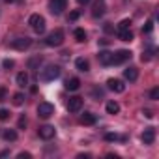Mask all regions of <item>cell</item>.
<instances>
[{
    "mask_svg": "<svg viewBox=\"0 0 159 159\" xmlns=\"http://www.w3.org/2000/svg\"><path fill=\"white\" fill-rule=\"evenodd\" d=\"M64 30L62 28H56V30H52L47 38H45V45L47 47H60L62 43H64Z\"/></svg>",
    "mask_w": 159,
    "mask_h": 159,
    "instance_id": "cell-1",
    "label": "cell"
},
{
    "mask_svg": "<svg viewBox=\"0 0 159 159\" xmlns=\"http://www.w3.org/2000/svg\"><path fill=\"white\" fill-rule=\"evenodd\" d=\"M60 73H62V69H60L58 66H47V67L41 71L39 79H41V81H45V83H51V81H54V79L60 77Z\"/></svg>",
    "mask_w": 159,
    "mask_h": 159,
    "instance_id": "cell-2",
    "label": "cell"
},
{
    "mask_svg": "<svg viewBox=\"0 0 159 159\" xmlns=\"http://www.w3.org/2000/svg\"><path fill=\"white\" fill-rule=\"evenodd\" d=\"M28 25L32 26V30H34L36 34H43V32H45V19H43L39 13H34V15H30V19H28Z\"/></svg>",
    "mask_w": 159,
    "mask_h": 159,
    "instance_id": "cell-3",
    "label": "cell"
},
{
    "mask_svg": "<svg viewBox=\"0 0 159 159\" xmlns=\"http://www.w3.org/2000/svg\"><path fill=\"white\" fill-rule=\"evenodd\" d=\"M36 111H38V116H39V118H45V120H47V118H51V116L54 114V105L49 103V101H41Z\"/></svg>",
    "mask_w": 159,
    "mask_h": 159,
    "instance_id": "cell-4",
    "label": "cell"
},
{
    "mask_svg": "<svg viewBox=\"0 0 159 159\" xmlns=\"http://www.w3.org/2000/svg\"><path fill=\"white\" fill-rule=\"evenodd\" d=\"M131 51H127V49H120V51H116V52H112V66H118V64H124V62H127V60H131Z\"/></svg>",
    "mask_w": 159,
    "mask_h": 159,
    "instance_id": "cell-5",
    "label": "cell"
},
{
    "mask_svg": "<svg viewBox=\"0 0 159 159\" xmlns=\"http://www.w3.org/2000/svg\"><path fill=\"white\" fill-rule=\"evenodd\" d=\"M66 8H67V0H49V10H51L52 15L64 13Z\"/></svg>",
    "mask_w": 159,
    "mask_h": 159,
    "instance_id": "cell-6",
    "label": "cell"
},
{
    "mask_svg": "<svg viewBox=\"0 0 159 159\" xmlns=\"http://www.w3.org/2000/svg\"><path fill=\"white\" fill-rule=\"evenodd\" d=\"M30 45H32V39H30V38H15V39L11 41V47H13L15 51H26Z\"/></svg>",
    "mask_w": 159,
    "mask_h": 159,
    "instance_id": "cell-7",
    "label": "cell"
},
{
    "mask_svg": "<svg viewBox=\"0 0 159 159\" xmlns=\"http://www.w3.org/2000/svg\"><path fill=\"white\" fill-rule=\"evenodd\" d=\"M83 109V98H79V96H73L67 99V111L69 112H79Z\"/></svg>",
    "mask_w": 159,
    "mask_h": 159,
    "instance_id": "cell-8",
    "label": "cell"
},
{
    "mask_svg": "<svg viewBox=\"0 0 159 159\" xmlns=\"http://www.w3.org/2000/svg\"><path fill=\"white\" fill-rule=\"evenodd\" d=\"M107 86H109V90H112V92H116V94L125 92V84H124V81H120V79H109V81H107Z\"/></svg>",
    "mask_w": 159,
    "mask_h": 159,
    "instance_id": "cell-9",
    "label": "cell"
},
{
    "mask_svg": "<svg viewBox=\"0 0 159 159\" xmlns=\"http://www.w3.org/2000/svg\"><path fill=\"white\" fill-rule=\"evenodd\" d=\"M38 133H39V137H41L43 140H51V139L56 135V129H54L52 125L45 124V125H41V127H39V131H38Z\"/></svg>",
    "mask_w": 159,
    "mask_h": 159,
    "instance_id": "cell-10",
    "label": "cell"
},
{
    "mask_svg": "<svg viewBox=\"0 0 159 159\" xmlns=\"http://www.w3.org/2000/svg\"><path fill=\"white\" fill-rule=\"evenodd\" d=\"M140 139H142V142H144L146 146L153 144V140H155V127H146Z\"/></svg>",
    "mask_w": 159,
    "mask_h": 159,
    "instance_id": "cell-11",
    "label": "cell"
},
{
    "mask_svg": "<svg viewBox=\"0 0 159 159\" xmlns=\"http://www.w3.org/2000/svg\"><path fill=\"white\" fill-rule=\"evenodd\" d=\"M124 77H125V81L135 83L137 79H139V69H137L135 66H129V67H125V69H124Z\"/></svg>",
    "mask_w": 159,
    "mask_h": 159,
    "instance_id": "cell-12",
    "label": "cell"
},
{
    "mask_svg": "<svg viewBox=\"0 0 159 159\" xmlns=\"http://www.w3.org/2000/svg\"><path fill=\"white\" fill-rule=\"evenodd\" d=\"M103 13H105V0H96L94 10H92V17L99 19V17H103Z\"/></svg>",
    "mask_w": 159,
    "mask_h": 159,
    "instance_id": "cell-13",
    "label": "cell"
},
{
    "mask_svg": "<svg viewBox=\"0 0 159 159\" xmlns=\"http://www.w3.org/2000/svg\"><path fill=\"white\" fill-rule=\"evenodd\" d=\"M64 86H66V90H69V92H77L79 88H81V81H79L77 77H71V79H67V81L64 83Z\"/></svg>",
    "mask_w": 159,
    "mask_h": 159,
    "instance_id": "cell-14",
    "label": "cell"
},
{
    "mask_svg": "<svg viewBox=\"0 0 159 159\" xmlns=\"http://www.w3.org/2000/svg\"><path fill=\"white\" fill-rule=\"evenodd\" d=\"M98 58H99L101 66H112V52L111 51H101L98 54Z\"/></svg>",
    "mask_w": 159,
    "mask_h": 159,
    "instance_id": "cell-15",
    "label": "cell"
},
{
    "mask_svg": "<svg viewBox=\"0 0 159 159\" xmlns=\"http://www.w3.org/2000/svg\"><path fill=\"white\" fill-rule=\"evenodd\" d=\"M98 122V116L94 114V112H84L83 116H81V124L83 125H94Z\"/></svg>",
    "mask_w": 159,
    "mask_h": 159,
    "instance_id": "cell-16",
    "label": "cell"
},
{
    "mask_svg": "<svg viewBox=\"0 0 159 159\" xmlns=\"http://www.w3.org/2000/svg\"><path fill=\"white\" fill-rule=\"evenodd\" d=\"M75 67H77L79 71L86 73V71H90V62H88L86 58H77V60H75Z\"/></svg>",
    "mask_w": 159,
    "mask_h": 159,
    "instance_id": "cell-17",
    "label": "cell"
},
{
    "mask_svg": "<svg viewBox=\"0 0 159 159\" xmlns=\"http://www.w3.org/2000/svg\"><path fill=\"white\" fill-rule=\"evenodd\" d=\"M2 139L8 140V142H13V140H17V131L15 129H4L2 131Z\"/></svg>",
    "mask_w": 159,
    "mask_h": 159,
    "instance_id": "cell-18",
    "label": "cell"
},
{
    "mask_svg": "<svg viewBox=\"0 0 159 159\" xmlns=\"http://www.w3.org/2000/svg\"><path fill=\"white\" fill-rule=\"evenodd\" d=\"M15 83H17V86H26V84H28V73H25V71L17 73Z\"/></svg>",
    "mask_w": 159,
    "mask_h": 159,
    "instance_id": "cell-19",
    "label": "cell"
},
{
    "mask_svg": "<svg viewBox=\"0 0 159 159\" xmlns=\"http://www.w3.org/2000/svg\"><path fill=\"white\" fill-rule=\"evenodd\" d=\"M153 56H155V49H153V47H148V49H144V52H142L140 60H142V62H150Z\"/></svg>",
    "mask_w": 159,
    "mask_h": 159,
    "instance_id": "cell-20",
    "label": "cell"
},
{
    "mask_svg": "<svg viewBox=\"0 0 159 159\" xmlns=\"http://www.w3.org/2000/svg\"><path fill=\"white\" fill-rule=\"evenodd\" d=\"M105 111H107L109 114H118V112H120V105H118L116 101H109V103L105 105Z\"/></svg>",
    "mask_w": 159,
    "mask_h": 159,
    "instance_id": "cell-21",
    "label": "cell"
},
{
    "mask_svg": "<svg viewBox=\"0 0 159 159\" xmlns=\"http://www.w3.org/2000/svg\"><path fill=\"white\" fill-rule=\"evenodd\" d=\"M73 36H75V39H77L79 43H83V41H86V32H84V28H75Z\"/></svg>",
    "mask_w": 159,
    "mask_h": 159,
    "instance_id": "cell-22",
    "label": "cell"
},
{
    "mask_svg": "<svg viewBox=\"0 0 159 159\" xmlns=\"http://www.w3.org/2000/svg\"><path fill=\"white\" fill-rule=\"evenodd\" d=\"M118 38L122 41H133V32L131 30H120L118 32Z\"/></svg>",
    "mask_w": 159,
    "mask_h": 159,
    "instance_id": "cell-23",
    "label": "cell"
},
{
    "mask_svg": "<svg viewBox=\"0 0 159 159\" xmlns=\"http://www.w3.org/2000/svg\"><path fill=\"white\" fill-rule=\"evenodd\" d=\"M107 142H116V140H125V137H120V135H116V133H105V137H103Z\"/></svg>",
    "mask_w": 159,
    "mask_h": 159,
    "instance_id": "cell-24",
    "label": "cell"
},
{
    "mask_svg": "<svg viewBox=\"0 0 159 159\" xmlns=\"http://www.w3.org/2000/svg\"><path fill=\"white\" fill-rule=\"evenodd\" d=\"M41 60H43V58H41L39 54H38V56H34V58H30V60H28V67H30V69H38V67H39V64H41Z\"/></svg>",
    "mask_w": 159,
    "mask_h": 159,
    "instance_id": "cell-25",
    "label": "cell"
},
{
    "mask_svg": "<svg viewBox=\"0 0 159 159\" xmlns=\"http://www.w3.org/2000/svg\"><path fill=\"white\" fill-rule=\"evenodd\" d=\"M23 103H25V94H23V92H17V94L13 96V105H15V107H21Z\"/></svg>",
    "mask_w": 159,
    "mask_h": 159,
    "instance_id": "cell-26",
    "label": "cell"
},
{
    "mask_svg": "<svg viewBox=\"0 0 159 159\" xmlns=\"http://www.w3.org/2000/svg\"><path fill=\"white\" fill-rule=\"evenodd\" d=\"M131 28V19H124V21H120V25H118V32L120 30H129Z\"/></svg>",
    "mask_w": 159,
    "mask_h": 159,
    "instance_id": "cell-27",
    "label": "cell"
},
{
    "mask_svg": "<svg viewBox=\"0 0 159 159\" xmlns=\"http://www.w3.org/2000/svg\"><path fill=\"white\" fill-rule=\"evenodd\" d=\"M152 30H153V21L150 19V21H146V25L142 26V34L148 36V34H152Z\"/></svg>",
    "mask_w": 159,
    "mask_h": 159,
    "instance_id": "cell-28",
    "label": "cell"
},
{
    "mask_svg": "<svg viewBox=\"0 0 159 159\" xmlns=\"http://www.w3.org/2000/svg\"><path fill=\"white\" fill-rule=\"evenodd\" d=\"M10 111L8 109H0V120H2V122H6V120H10Z\"/></svg>",
    "mask_w": 159,
    "mask_h": 159,
    "instance_id": "cell-29",
    "label": "cell"
},
{
    "mask_svg": "<svg viewBox=\"0 0 159 159\" xmlns=\"http://www.w3.org/2000/svg\"><path fill=\"white\" fill-rule=\"evenodd\" d=\"M150 99H153V101H157V99H159V88H157V86L150 90Z\"/></svg>",
    "mask_w": 159,
    "mask_h": 159,
    "instance_id": "cell-30",
    "label": "cell"
},
{
    "mask_svg": "<svg viewBox=\"0 0 159 159\" xmlns=\"http://www.w3.org/2000/svg\"><path fill=\"white\" fill-rule=\"evenodd\" d=\"M79 17H81V10H73V11L69 13V21H77Z\"/></svg>",
    "mask_w": 159,
    "mask_h": 159,
    "instance_id": "cell-31",
    "label": "cell"
},
{
    "mask_svg": "<svg viewBox=\"0 0 159 159\" xmlns=\"http://www.w3.org/2000/svg\"><path fill=\"white\" fill-rule=\"evenodd\" d=\"M2 66H4V67H6V69H11V67H13V66H15V62H13V60H10V58H6V60H4V62H2Z\"/></svg>",
    "mask_w": 159,
    "mask_h": 159,
    "instance_id": "cell-32",
    "label": "cell"
},
{
    "mask_svg": "<svg viewBox=\"0 0 159 159\" xmlns=\"http://www.w3.org/2000/svg\"><path fill=\"white\" fill-rule=\"evenodd\" d=\"M25 127H26V116L23 114V116L19 118V129H25Z\"/></svg>",
    "mask_w": 159,
    "mask_h": 159,
    "instance_id": "cell-33",
    "label": "cell"
},
{
    "mask_svg": "<svg viewBox=\"0 0 159 159\" xmlns=\"http://www.w3.org/2000/svg\"><path fill=\"white\" fill-rule=\"evenodd\" d=\"M32 157V153H28V152H21V153H17V159H30Z\"/></svg>",
    "mask_w": 159,
    "mask_h": 159,
    "instance_id": "cell-34",
    "label": "cell"
},
{
    "mask_svg": "<svg viewBox=\"0 0 159 159\" xmlns=\"http://www.w3.org/2000/svg\"><path fill=\"white\" fill-rule=\"evenodd\" d=\"M142 114H144L146 118H153V112H152L150 109H144V111H142Z\"/></svg>",
    "mask_w": 159,
    "mask_h": 159,
    "instance_id": "cell-35",
    "label": "cell"
},
{
    "mask_svg": "<svg viewBox=\"0 0 159 159\" xmlns=\"http://www.w3.org/2000/svg\"><path fill=\"white\" fill-rule=\"evenodd\" d=\"M6 99V88H0V101Z\"/></svg>",
    "mask_w": 159,
    "mask_h": 159,
    "instance_id": "cell-36",
    "label": "cell"
},
{
    "mask_svg": "<svg viewBox=\"0 0 159 159\" xmlns=\"http://www.w3.org/2000/svg\"><path fill=\"white\" fill-rule=\"evenodd\" d=\"M112 30H114V28L111 26V23H107V25H105V32H112Z\"/></svg>",
    "mask_w": 159,
    "mask_h": 159,
    "instance_id": "cell-37",
    "label": "cell"
},
{
    "mask_svg": "<svg viewBox=\"0 0 159 159\" xmlns=\"http://www.w3.org/2000/svg\"><path fill=\"white\" fill-rule=\"evenodd\" d=\"M77 2H79V4H81V6H86V4L90 2V0H77Z\"/></svg>",
    "mask_w": 159,
    "mask_h": 159,
    "instance_id": "cell-38",
    "label": "cell"
},
{
    "mask_svg": "<svg viewBox=\"0 0 159 159\" xmlns=\"http://www.w3.org/2000/svg\"><path fill=\"white\" fill-rule=\"evenodd\" d=\"M4 2H8V4H10V2H15V0H4Z\"/></svg>",
    "mask_w": 159,
    "mask_h": 159,
    "instance_id": "cell-39",
    "label": "cell"
}]
</instances>
